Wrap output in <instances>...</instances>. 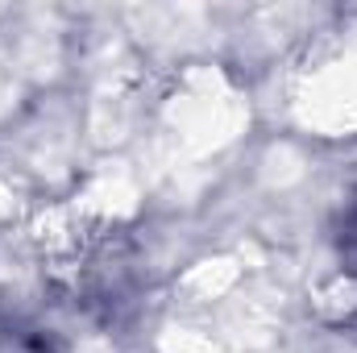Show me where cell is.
Here are the masks:
<instances>
[{"label":"cell","mask_w":357,"mask_h":353,"mask_svg":"<svg viewBox=\"0 0 357 353\" xmlns=\"http://www.w3.org/2000/svg\"><path fill=\"white\" fill-rule=\"evenodd\" d=\"M337 250H341L345 274L357 278V195L345 204V216H341V229H337Z\"/></svg>","instance_id":"cell-1"}]
</instances>
